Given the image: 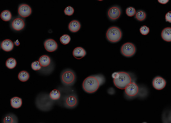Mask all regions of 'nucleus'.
<instances>
[{
    "instance_id": "nucleus-7",
    "label": "nucleus",
    "mask_w": 171,
    "mask_h": 123,
    "mask_svg": "<svg viewBox=\"0 0 171 123\" xmlns=\"http://www.w3.org/2000/svg\"><path fill=\"white\" fill-rule=\"evenodd\" d=\"M121 10L118 6H114L110 8L108 12V16L112 21L118 20L121 14Z\"/></svg>"
},
{
    "instance_id": "nucleus-17",
    "label": "nucleus",
    "mask_w": 171,
    "mask_h": 123,
    "mask_svg": "<svg viewBox=\"0 0 171 123\" xmlns=\"http://www.w3.org/2000/svg\"><path fill=\"white\" fill-rule=\"evenodd\" d=\"M11 105L12 108H20L22 104V99L18 97L12 98L11 101Z\"/></svg>"
},
{
    "instance_id": "nucleus-24",
    "label": "nucleus",
    "mask_w": 171,
    "mask_h": 123,
    "mask_svg": "<svg viewBox=\"0 0 171 123\" xmlns=\"http://www.w3.org/2000/svg\"><path fill=\"white\" fill-rule=\"evenodd\" d=\"M71 40V38L68 35H63L60 38V41L62 44L66 45L68 44Z\"/></svg>"
},
{
    "instance_id": "nucleus-3",
    "label": "nucleus",
    "mask_w": 171,
    "mask_h": 123,
    "mask_svg": "<svg viewBox=\"0 0 171 123\" xmlns=\"http://www.w3.org/2000/svg\"><path fill=\"white\" fill-rule=\"evenodd\" d=\"M122 37V32L121 29L116 26L109 28L107 31L106 37L107 40L112 43L119 42Z\"/></svg>"
},
{
    "instance_id": "nucleus-4",
    "label": "nucleus",
    "mask_w": 171,
    "mask_h": 123,
    "mask_svg": "<svg viewBox=\"0 0 171 123\" xmlns=\"http://www.w3.org/2000/svg\"><path fill=\"white\" fill-rule=\"evenodd\" d=\"M139 90L138 86L133 81L125 88L124 94L127 99H130L136 96Z\"/></svg>"
},
{
    "instance_id": "nucleus-14",
    "label": "nucleus",
    "mask_w": 171,
    "mask_h": 123,
    "mask_svg": "<svg viewBox=\"0 0 171 123\" xmlns=\"http://www.w3.org/2000/svg\"><path fill=\"white\" fill-rule=\"evenodd\" d=\"M81 27V25L79 22L74 20L71 22L69 24V29L70 31L76 33L78 31Z\"/></svg>"
},
{
    "instance_id": "nucleus-12",
    "label": "nucleus",
    "mask_w": 171,
    "mask_h": 123,
    "mask_svg": "<svg viewBox=\"0 0 171 123\" xmlns=\"http://www.w3.org/2000/svg\"><path fill=\"white\" fill-rule=\"evenodd\" d=\"M86 55V52L81 47H77L74 50L73 55L77 59H81Z\"/></svg>"
},
{
    "instance_id": "nucleus-28",
    "label": "nucleus",
    "mask_w": 171,
    "mask_h": 123,
    "mask_svg": "<svg viewBox=\"0 0 171 123\" xmlns=\"http://www.w3.org/2000/svg\"><path fill=\"white\" fill-rule=\"evenodd\" d=\"M141 33L143 35H146L150 32V29L147 26L144 25L141 26L140 29Z\"/></svg>"
},
{
    "instance_id": "nucleus-16",
    "label": "nucleus",
    "mask_w": 171,
    "mask_h": 123,
    "mask_svg": "<svg viewBox=\"0 0 171 123\" xmlns=\"http://www.w3.org/2000/svg\"><path fill=\"white\" fill-rule=\"evenodd\" d=\"M78 102L77 98L74 96H70L67 98L66 103L70 107H75Z\"/></svg>"
},
{
    "instance_id": "nucleus-9",
    "label": "nucleus",
    "mask_w": 171,
    "mask_h": 123,
    "mask_svg": "<svg viewBox=\"0 0 171 123\" xmlns=\"http://www.w3.org/2000/svg\"><path fill=\"white\" fill-rule=\"evenodd\" d=\"M18 12L21 16L26 17L31 14V9L30 7L27 4H22L19 7Z\"/></svg>"
},
{
    "instance_id": "nucleus-21",
    "label": "nucleus",
    "mask_w": 171,
    "mask_h": 123,
    "mask_svg": "<svg viewBox=\"0 0 171 123\" xmlns=\"http://www.w3.org/2000/svg\"><path fill=\"white\" fill-rule=\"evenodd\" d=\"M29 73L25 71L21 72L19 74L18 77L19 80L22 81H27L29 78Z\"/></svg>"
},
{
    "instance_id": "nucleus-19",
    "label": "nucleus",
    "mask_w": 171,
    "mask_h": 123,
    "mask_svg": "<svg viewBox=\"0 0 171 123\" xmlns=\"http://www.w3.org/2000/svg\"><path fill=\"white\" fill-rule=\"evenodd\" d=\"M146 17V14L145 11L142 10L138 11L135 15V18L139 21H142Z\"/></svg>"
},
{
    "instance_id": "nucleus-18",
    "label": "nucleus",
    "mask_w": 171,
    "mask_h": 123,
    "mask_svg": "<svg viewBox=\"0 0 171 123\" xmlns=\"http://www.w3.org/2000/svg\"><path fill=\"white\" fill-rule=\"evenodd\" d=\"M39 61L42 66L46 67L48 66L51 62V59L49 57L46 55L42 56L39 58Z\"/></svg>"
},
{
    "instance_id": "nucleus-27",
    "label": "nucleus",
    "mask_w": 171,
    "mask_h": 123,
    "mask_svg": "<svg viewBox=\"0 0 171 123\" xmlns=\"http://www.w3.org/2000/svg\"><path fill=\"white\" fill-rule=\"evenodd\" d=\"M74 8L70 6L67 7L64 11L65 14L66 15L69 16L72 15L74 14Z\"/></svg>"
},
{
    "instance_id": "nucleus-8",
    "label": "nucleus",
    "mask_w": 171,
    "mask_h": 123,
    "mask_svg": "<svg viewBox=\"0 0 171 123\" xmlns=\"http://www.w3.org/2000/svg\"><path fill=\"white\" fill-rule=\"evenodd\" d=\"M152 84L155 89L160 90L164 88L166 85V82L163 78L157 77L153 80Z\"/></svg>"
},
{
    "instance_id": "nucleus-31",
    "label": "nucleus",
    "mask_w": 171,
    "mask_h": 123,
    "mask_svg": "<svg viewBox=\"0 0 171 123\" xmlns=\"http://www.w3.org/2000/svg\"><path fill=\"white\" fill-rule=\"evenodd\" d=\"M15 45L17 46H19L20 45V43L18 42H15Z\"/></svg>"
},
{
    "instance_id": "nucleus-11",
    "label": "nucleus",
    "mask_w": 171,
    "mask_h": 123,
    "mask_svg": "<svg viewBox=\"0 0 171 123\" xmlns=\"http://www.w3.org/2000/svg\"><path fill=\"white\" fill-rule=\"evenodd\" d=\"M12 25L13 29L17 31H20L24 28L25 24L21 19L17 18L13 20Z\"/></svg>"
},
{
    "instance_id": "nucleus-5",
    "label": "nucleus",
    "mask_w": 171,
    "mask_h": 123,
    "mask_svg": "<svg viewBox=\"0 0 171 123\" xmlns=\"http://www.w3.org/2000/svg\"><path fill=\"white\" fill-rule=\"evenodd\" d=\"M136 46L132 43H126L121 47V54L128 58L132 56L136 53Z\"/></svg>"
},
{
    "instance_id": "nucleus-30",
    "label": "nucleus",
    "mask_w": 171,
    "mask_h": 123,
    "mask_svg": "<svg viewBox=\"0 0 171 123\" xmlns=\"http://www.w3.org/2000/svg\"><path fill=\"white\" fill-rule=\"evenodd\" d=\"M159 2L162 4H166L169 1V0H158Z\"/></svg>"
},
{
    "instance_id": "nucleus-25",
    "label": "nucleus",
    "mask_w": 171,
    "mask_h": 123,
    "mask_svg": "<svg viewBox=\"0 0 171 123\" xmlns=\"http://www.w3.org/2000/svg\"><path fill=\"white\" fill-rule=\"evenodd\" d=\"M126 14L130 17H132L136 14V11L135 9L132 7H128L126 11Z\"/></svg>"
},
{
    "instance_id": "nucleus-20",
    "label": "nucleus",
    "mask_w": 171,
    "mask_h": 123,
    "mask_svg": "<svg viewBox=\"0 0 171 123\" xmlns=\"http://www.w3.org/2000/svg\"><path fill=\"white\" fill-rule=\"evenodd\" d=\"M12 15L11 12L8 11H4L2 12L1 14L2 19L4 21H8L12 18Z\"/></svg>"
},
{
    "instance_id": "nucleus-15",
    "label": "nucleus",
    "mask_w": 171,
    "mask_h": 123,
    "mask_svg": "<svg viewBox=\"0 0 171 123\" xmlns=\"http://www.w3.org/2000/svg\"><path fill=\"white\" fill-rule=\"evenodd\" d=\"M162 38L165 41L171 42V28H168L164 29L161 33Z\"/></svg>"
},
{
    "instance_id": "nucleus-6",
    "label": "nucleus",
    "mask_w": 171,
    "mask_h": 123,
    "mask_svg": "<svg viewBox=\"0 0 171 123\" xmlns=\"http://www.w3.org/2000/svg\"><path fill=\"white\" fill-rule=\"evenodd\" d=\"M76 75L74 72L71 70H67L63 73L62 80L65 84L71 85L75 82Z\"/></svg>"
},
{
    "instance_id": "nucleus-23",
    "label": "nucleus",
    "mask_w": 171,
    "mask_h": 123,
    "mask_svg": "<svg viewBox=\"0 0 171 123\" xmlns=\"http://www.w3.org/2000/svg\"><path fill=\"white\" fill-rule=\"evenodd\" d=\"M50 98L53 100L59 99L60 97V93L59 91L55 90L52 91L50 94Z\"/></svg>"
},
{
    "instance_id": "nucleus-26",
    "label": "nucleus",
    "mask_w": 171,
    "mask_h": 123,
    "mask_svg": "<svg viewBox=\"0 0 171 123\" xmlns=\"http://www.w3.org/2000/svg\"><path fill=\"white\" fill-rule=\"evenodd\" d=\"M42 65L39 61H35L31 64V68L35 71H38L41 68Z\"/></svg>"
},
{
    "instance_id": "nucleus-1",
    "label": "nucleus",
    "mask_w": 171,
    "mask_h": 123,
    "mask_svg": "<svg viewBox=\"0 0 171 123\" xmlns=\"http://www.w3.org/2000/svg\"><path fill=\"white\" fill-rule=\"evenodd\" d=\"M106 79L103 75L98 74L90 76L84 80L82 87L88 94L95 93L100 86L105 82Z\"/></svg>"
},
{
    "instance_id": "nucleus-2",
    "label": "nucleus",
    "mask_w": 171,
    "mask_h": 123,
    "mask_svg": "<svg viewBox=\"0 0 171 123\" xmlns=\"http://www.w3.org/2000/svg\"><path fill=\"white\" fill-rule=\"evenodd\" d=\"M114 84L118 88L125 89L133 81L132 74L126 72H115L112 74Z\"/></svg>"
},
{
    "instance_id": "nucleus-29",
    "label": "nucleus",
    "mask_w": 171,
    "mask_h": 123,
    "mask_svg": "<svg viewBox=\"0 0 171 123\" xmlns=\"http://www.w3.org/2000/svg\"><path fill=\"white\" fill-rule=\"evenodd\" d=\"M165 19L166 20L171 23V11L169 12L166 14Z\"/></svg>"
},
{
    "instance_id": "nucleus-32",
    "label": "nucleus",
    "mask_w": 171,
    "mask_h": 123,
    "mask_svg": "<svg viewBox=\"0 0 171 123\" xmlns=\"http://www.w3.org/2000/svg\"><path fill=\"white\" fill-rule=\"evenodd\" d=\"M99 1H102L103 0H98Z\"/></svg>"
},
{
    "instance_id": "nucleus-10",
    "label": "nucleus",
    "mask_w": 171,
    "mask_h": 123,
    "mask_svg": "<svg viewBox=\"0 0 171 123\" xmlns=\"http://www.w3.org/2000/svg\"><path fill=\"white\" fill-rule=\"evenodd\" d=\"M45 48L49 52H53L56 51L58 48L57 42L52 39H49L44 42Z\"/></svg>"
},
{
    "instance_id": "nucleus-13",
    "label": "nucleus",
    "mask_w": 171,
    "mask_h": 123,
    "mask_svg": "<svg viewBox=\"0 0 171 123\" xmlns=\"http://www.w3.org/2000/svg\"><path fill=\"white\" fill-rule=\"evenodd\" d=\"M13 43L9 39H6L3 41L1 43L2 49L6 51H11L13 48Z\"/></svg>"
},
{
    "instance_id": "nucleus-22",
    "label": "nucleus",
    "mask_w": 171,
    "mask_h": 123,
    "mask_svg": "<svg viewBox=\"0 0 171 123\" xmlns=\"http://www.w3.org/2000/svg\"><path fill=\"white\" fill-rule=\"evenodd\" d=\"M16 60L14 59L11 58L7 60L6 65L8 68L12 69L16 67Z\"/></svg>"
}]
</instances>
